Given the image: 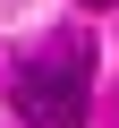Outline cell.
I'll return each mask as SVG.
<instances>
[{"mask_svg":"<svg viewBox=\"0 0 119 128\" xmlns=\"http://www.w3.org/2000/svg\"><path fill=\"white\" fill-rule=\"evenodd\" d=\"M85 9H119V0H85Z\"/></svg>","mask_w":119,"mask_h":128,"instance_id":"cell-2","label":"cell"},{"mask_svg":"<svg viewBox=\"0 0 119 128\" xmlns=\"http://www.w3.org/2000/svg\"><path fill=\"white\" fill-rule=\"evenodd\" d=\"M9 94H17V111H26L34 128H77L85 102H94V43H51V51H34Z\"/></svg>","mask_w":119,"mask_h":128,"instance_id":"cell-1","label":"cell"}]
</instances>
